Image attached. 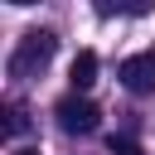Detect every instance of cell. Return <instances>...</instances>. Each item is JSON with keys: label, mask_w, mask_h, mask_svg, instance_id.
I'll use <instances>...</instances> for the list:
<instances>
[{"label": "cell", "mask_w": 155, "mask_h": 155, "mask_svg": "<svg viewBox=\"0 0 155 155\" xmlns=\"http://www.w3.org/2000/svg\"><path fill=\"white\" fill-rule=\"evenodd\" d=\"M53 48H58V39H53L48 29H29V34L19 39V48L10 53V78H34V73L53 58Z\"/></svg>", "instance_id": "obj_1"}, {"label": "cell", "mask_w": 155, "mask_h": 155, "mask_svg": "<svg viewBox=\"0 0 155 155\" xmlns=\"http://www.w3.org/2000/svg\"><path fill=\"white\" fill-rule=\"evenodd\" d=\"M53 116H58V126L68 131V136H87V131H97V102H87L82 92H73V97H63L58 107H53Z\"/></svg>", "instance_id": "obj_2"}, {"label": "cell", "mask_w": 155, "mask_h": 155, "mask_svg": "<svg viewBox=\"0 0 155 155\" xmlns=\"http://www.w3.org/2000/svg\"><path fill=\"white\" fill-rule=\"evenodd\" d=\"M116 78H121V87H126V92H155V48L131 53V58L116 68Z\"/></svg>", "instance_id": "obj_3"}, {"label": "cell", "mask_w": 155, "mask_h": 155, "mask_svg": "<svg viewBox=\"0 0 155 155\" xmlns=\"http://www.w3.org/2000/svg\"><path fill=\"white\" fill-rule=\"evenodd\" d=\"M68 82H73V92H87V87L97 82V53H92V48H82V53L73 58V68H68Z\"/></svg>", "instance_id": "obj_4"}, {"label": "cell", "mask_w": 155, "mask_h": 155, "mask_svg": "<svg viewBox=\"0 0 155 155\" xmlns=\"http://www.w3.org/2000/svg\"><path fill=\"white\" fill-rule=\"evenodd\" d=\"M24 126H29V111L19 102H10L5 107V136H24Z\"/></svg>", "instance_id": "obj_5"}, {"label": "cell", "mask_w": 155, "mask_h": 155, "mask_svg": "<svg viewBox=\"0 0 155 155\" xmlns=\"http://www.w3.org/2000/svg\"><path fill=\"white\" fill-rule=\"evenodd\" d=\"M107 150H111V155H145L131 136H111V140H107Z\"/></svg>", "instance_id": "obj_6"}, {"label": "cell", "mask_w": 155, "mask_h": 155, "mask_svg": "<svg viewBox=\"0 0 155 155\" xmlns=\"http://www.w3.org/2000/svg\"><path fill=\"white\" fill-rule=\"evenodd\" d=\"M15 155H39V150H34V145H19V150H15Z\"/></svg>", "instance_id": "obj_7"}]
</instances>
